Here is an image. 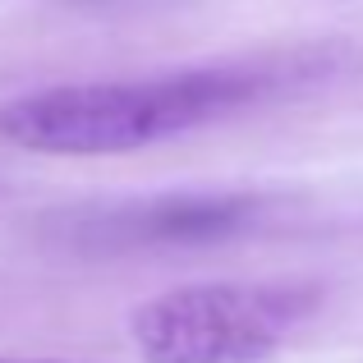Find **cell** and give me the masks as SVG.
Wrapping results in <instances>:
<instances>
[{"mask_svg":"<svg viewBox=\"0 0 363 363\" xmlns=\"http://www.w3.org/2000/svg\"><path fill=\"white\" fill-rule=\"evenodd\" d=\"M363 79V46L350 37L276 42L133 79L37 88L0 106V138L46 157H124L207 124L340 92Z\"/></svg>","mask_w":363,"mask_h":363,"instance_id":"cell-1","label":"cell"},{"mask_svg":"<svg viewBox=\"0 0 363 363\" xmlns=\"http://www.w3.org/2000/svg\"><path fill=\"white\" fill-rule=\"evenodd\" d=\"M303 281H203L147 299L129 322L143 363H257L318 313Z\"/></svg>","mask_w":363,"mask_h":363,"instance_id":"cell-2","label":"cell"},{"mask_svg":"<svg viewBox=\"0 0 363 363\" xmlns=\"http://www.w3.org/2000/svg\"><path fill=\"white\" fill-rule=\"evenodd\" d=\"M267 216L262 194L244 189H170V194L97 198V203L55 207L37 221L51 248L79 257H133L175 253V248L230 244L257 230Z\"/></svg>","mask_w":363,"mask_h":363,"instance_id":"cell-3","label":"cell"},{"mask_svg":"<svg viewBox=\"0 0 363 363\" xmlns=\"http://www.w3.org/2000/svg\"><path fill=\"white\" fill-rule=\"evenodd\" d=\"M0 363H83V359H51V354H0Z\"/></svg>","mask_w":363,"mask_h":363,"instance_id":"cell-4","label":"cell"}]
</instances>
